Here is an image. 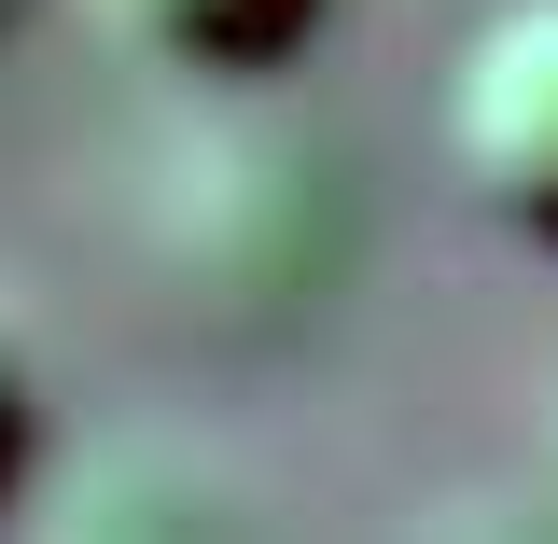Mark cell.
I'll use <instances>...</instances> for the list:
<instances>
[{"label": "cell", "mask_w": 558, "mask_h": 544, "mask_svg": "<svg viewBox=\"0 0 558 544\" xmlns=\"http://www.w3.org/2000/svg\"><path fill=\"white\" fill-rule=\"evenodd\" d=\"M112 43H126L140 70H182V84H252V70H279L336 0H84Z\"/></svg>", "instance_id": "2"}, {"label": "cell", "mask_w": 558, "mask_h": 544, "mask_svg": "<svg viewBox=\"0 0 558 544\" xmlns=\"http://www.w3.org/2000/svg\"><path fill=\"white\" fill-rule=\"evenodd\" d=\"M545 419H558V406H545Z\"/></svg>", "instance_id": "4"}, {"label": "cell", "mask_w": 558, "mask_h": 544, "mask_svg": "<svg viewBox=\"0 0 558 544\" xmlns=\"http://www.w3.org/2000/svg\"><path fill=\"white\" fill-rule=\"evenodd\" d=\"M28 447H43V377H28V349H14V322H0V503L28 488Z\"/></svg>", "instance_id": "3"}, {"label": "cell", "mask_w": 558, "mask_h": 544, "mask_svg": "<svg viewBox=\"0 0 558 544\" xmlns=\"http://www.w3.org/2000/svg\"><path fill=\"white\" fill-rule=\"evenodd\" d=\"M447 154H461V196L517 238L558 252V0H502L461 70H447Z\"/></svg>", "instance_id": "1"}]
</instances>
